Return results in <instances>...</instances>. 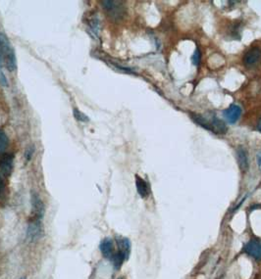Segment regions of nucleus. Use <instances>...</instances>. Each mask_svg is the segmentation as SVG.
I'll return each mask as SVG.
<instances>
[{"mask_svg":"<svg viewBox=\"0 0 261 279\" xmlns=\"http://www.w3.org/2000/svg\"><path fill=\"white\" fill-rule=\"evenodd\" d=\"M189 118L199 127L215 135H225L228 131L226 124L217 118L215 114L211 116H203L202 114L189 113Z\"/></svg>","mask_w":261,"mask_h":279,"instance_id":"1","label":"nucleus"},{"mask_svg":"<svg viewBox=\"0 0 261 279\" xmlns=\"http://www.w3.org/2000/svg\"><path fill=\"white\" fill-rule=\"evenodd\" d=\"M8 146V138L6 134L0 130V153L3 152Z\"/></svg>","mask_w":261,"mask_h":279,"instance_id":"16","label":"nucleus"},{"mask_svg":"<svg viewBox=\"0 0 261 279\" xmlns=\"http://www.w3.org/2000/svg\"><path fill=\"white\" fill-rule=\"evenodd\" d=\"M0 59L9 70L16 69V56L7 36L0 33Z\"/></svg>","mask_w":261,"mask_h":279,"instance_id":"2","label":"nucleus"},{"mask_svg":"<svg viewBox=\"0 0 261 279\" xmlns=\"http://www.w3.org/2000/svg\"><path fill=\"white\" fill-rule=\"evenodd\" d=\"M257 161H258V165H259V168L261 171V151L259 152L258 156H257Z\"/></svg>","mask_w":261,"mask_h":279,"instance_id":"20","label":"nucleus"},{"mask_svg":"<svg viewBox=\"0 0 261 279\" xmlns=\"http://www.w3.org/2000/svg\"><path fill=\"white\" fill-rule=\"evenodd\" d=\"M100 252L102 254V256L108 260L111 261L115 255V247H114V242L111 238H104L101 243H100Z\"/></svg>","mask_w":261,"mask_h":279,"instance_id":"10","label":"nucleus"},{"mask_svg":"<svg viewBox=\"0 0 261 279\" xmlns=\"http://www.w3.org/2000/svg\"><path fill=\"white\" fill-rule=\"evenodd\" d=\"M244 65L248 68H254L261 62V48L255 46L247 51L243 58Z\"/></svg>","mask_w":261,"mask_h":279,"instance_id":"5","label":"nucleus"},{"mask_svg":"<svg viewBox=\"0 0 261 279\" xmlns=\"http://www.w3.org/2000/svg\"><path fill=\"white\" fill-rule=\"evenodd\" d=\"M257 128H258V131L261 134V118L260 119L259 123H258V127H257Z\"/></svg>","mask_w":261,"mask_h":279,"instance_id":"22","label":"nucleus"},{"mask_svg":"<svg viewBox=\"0 0 261 279\" xmlns=\"http://www.w3.org/2000/svg\"><path fill=\"white\" fill-rule=\"evenodd\" d=\"M200 59H201V53H200V50L198 48H196L195 52L193 53L192 57H191V61L192 63L195 65V66H199L200 64Z\"/></svg>","mask_w":261,"mask_h":279,"instance_id":"18","label":"nucleus"},{"mask_svg":"<svg viewBox=\"0 0 261 279\" xmlns=\"http://www.w3.org/2000/svg\"><path fill=\"white\" fill-rule=\"evenodd\" d=\"M136 186L138 193L142 198H147L149 196L150 192L149 183L138 175H136Z\"/></svg>","mask_w":261,"mask_h":279,"instance_id":"12","label":"nucleus"},{"mask_svg":"<svg viewBox=\"0 0 261 279\" xmlns=\"http://www.w3.org/2000/svg\"><path fill=\"white\" fill-rule=\"evenodd\" d=\"M34 151H35V148H34L33 146H32V147H30V148L26 151L25 156H26L27 161H30V160L32 159V156H33V154H34Z\"/></svg>","mask_w":261,"mask_h":279,"instance_id":"19","label":"nucleus"},{"mask_svg":"<svg viewBox=\"0 0 261 279\" xmlns=\"http://www.w3.org/2000/svg\"><path fill=\"white\" fill-rule=\"evenodd\" d=\"M241 32H242V24L241 23H234L230 29V36L234 39L241 38Z\"/></svg>","mask_w":261,"mask_h":279,"instance_id":"15","label":"nucleus"},{"mask_svg":"<svg viewBox=\"0 0 261 279\" xmlns=\"http://www.w3.org/2000/svg\"><path fill=\"white\" fill-rule=\"evenodd\" d=\"M3 190H4V181H3V179L0 176V196L3 193Z\"/></svg>","mask_w":261,"mask_h":279,"instance_id":"21","label":"nucleus"},{"mask_svg":"<svg viewBox=\"0 0 261 279\" xmlns=\"http://www.w3.org/2000/svg\"><path fill=\"white\" fill-rule=\"evenodd\" d=\"M41 233V221H31L28 228V236L30 239L35 240Z\"/></svg>","mask_w":261,"mask_h":279,"instance_id":"13","label":"nucleus"},{"mask_svg":"<svg viewBox=\"0 0 261 279\" xmlns=\"http://www.w3.org/2000/svg\"><path fill=\"white\" fill-rule=\"evenodd\" d=\"M88 28L91 31L92 35H94V37L98 36V33H99V22H98V19L96 17L93 16V17H91L89 19Z\"/></svg>","mask_w":261,"mask_h":279,"instance_id":"14","label":"nucleus"},{"mask_svg":"<svg viewBox=\"0 0 261 279\" xmlns=\"http://www.w3.org/2000/svg\"><path fill=\"white\" fill-rule=\"evenodd\" d=\"M237 159L239 166L243 172H247L249 169V158H248V152L244 147H239L237 149Z\"/></svg>","mask_w":261,"mask_h":279,"instance_id":"11","label":"nucleus"},{"mask_svg":"<svg viewBox=\"0 0 261 279\" xmlns=\"http://www.w3.org/2000/svg\"><path fill=\"white\" fill-rule=\"evenodd\" d=\"M241 115H242V109L239 105H231L223 112L225 120L231 125H234L240 119Z\"/></svg>","mask_w":261,"mask_h":279,"instance_id":"8","label":"nucleus"},{"mask_svg":"<svg viewBox=\"0 0 261 279\" xmlns=\"http://www.w3.org/2000/svg\"><path fill=\"white\" fill-rule=\"evenodd\" d=\"M101 4L106 12L114 19H121L126 13L125 6L120 1H102Z\"/></svg>","mask_w":261,"mask_h":279,"instance_id":"4","label":"nucleus"},{"mask_svg":"<svg viewBox=\"0 0 261 279\" xmlns=\"http://www.w3.org/2000/svg\"></svg>","mask_w":261,"mask_h":279,"instance_id":"24","label":"nucleus"},{"mask_svg":"<svg viewBox=\"0 0 261 279\" xmlns=\"http://www.w3.org/2000/svg\"><path fill=\"white\" fill-rule=\"evenodd\" d=\"M25 279V278H24V279Z\"/></svg>","mask_w":261,"mask_h":279,"instance_id":"23","label":"nucleus"},{"mask_svg":"<svg viewBox=\"0 0 261 279\" xmlns=\"http://www.w3.org/2000/svg\"><path fill=\"white\" fill-rule=\"evenodd\" d=\"M116 244L118 250L115 252V255L111 260L112 264L116 270H119L124 262L128 260L131 253V242L125 237H117Z\"/></svg>","mask_w":261,"mask_h":279,"instance_id":"3","label":"nucleus"},{"mask_svg":"<svg viewBox=\"0 0 261 279\" xmlns=\"http://www.w3.org/2000/svg\"><path fill=\"white\" fill-rule=\"evenodd\" d=\"M32 212L31 221H41L44 214V205L40 200L39 196L35 192L32 194Z\"/></svg>","mask_w":261,"mask_h":279,"instance_id":"6","label":"nucleus"},{"mask_svg":"<svg viewBox=\"0 0 261 279\" xmlns=\"http://www.w3.org/2000/svg\"><path fill=\"white\" fill-rule=\"evenodd\" d=\"M244 252L257 261L261 260V240L254 238L244 247Z\"/></svg>","mask_w":261,"mask_h":279,"instance_id":"7","label":"nucleus"},{"mask_svg":"<svg viewBox=\"0 0 261 279\" xmlns=\"http://www.w3.org/2000/svg\"><path fill=\"white\" fill-rule=\"evenodd\" d=\"M14 164V156L12 154H4L0 157V172L4 175L12 173Z\"/></svg>","mask_w":261,"mask_h":279,"instance_id":"9","label":"nucleus"},{"mask_svg":"<svg viewBox=\"0 0 261 279\" xmlns=\"http://www.w3.org/2000/svg\"><path fill=\"white\" fill-rule=\"evenodd\" d=\"M74 117L77 121L82 122V123H86V122L89 121L88 117L86 114H84L83 112H81L80 110H78V109H74Z\"/></svg>","mask_w":261,"mask_h":279,"instance_id":"17","label":"nucleus"}]
</instances>
